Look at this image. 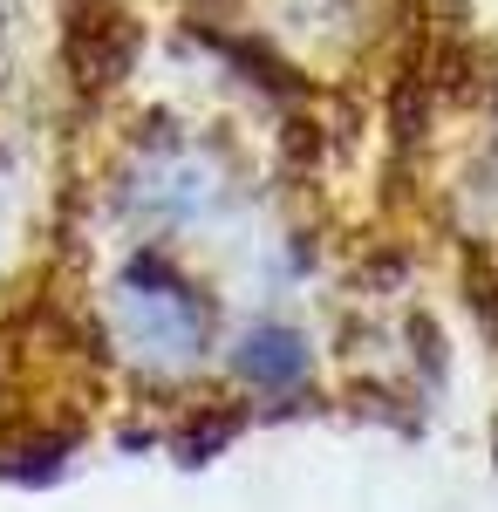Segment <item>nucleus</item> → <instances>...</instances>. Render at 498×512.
<instances>
[{
    "label": "nucleus",
    "mask_w": 498,
    "mask_h": 512,
    "mask_svg": "<svg viewBox=\"0 0 498 512\" xmlns=\"http://www.w3.org/2000/svg\"><path fill=\"white\" fill-rule=\"evenodd\" d=\"M76 451H82V431H76V424H48V417L7 424V431H0V485L48 492V485H62V478H69Z\"/></svg>",
    "instance_id": "3"
},
{
    "label": "nucleus",
    "mask_w": 498,
    "mask_h": 512,
    "mask_svg": "<svg viewBox=\"0 0 498 512\" xmlns=\"http://www.w3.org/2000/svg\"><path fill=\"white\" fill-rule=\"evenodd\" d=\"M144 62V21L130 7H110V0H82L69 7V28H62V69L82 96H110L137 76Z\"/></svg>",
    "instance_id": "1"
},
{
    "label": "nucleus",
    "mask_w": 498,
    "mask_h": 512,
    "mask_svg": "<svg viewBox=\"0 0 498 512\" xmlns=\"http://www.w3.org/2000/svg\"><path fill=\"white\" fill-rule=\"evenodd\" d=\"M226 369L260 396V403H307V383H314L321 355H314V342H307L294 321L267 315V321H246V328H239Z\"/></svg>",
    "instance_id": "2"
}]
</instances>
